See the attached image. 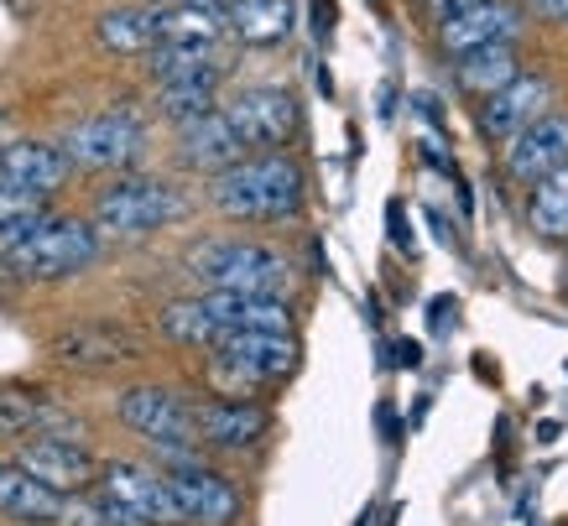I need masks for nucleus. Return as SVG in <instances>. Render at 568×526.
Instances as JSON below:
<instances>
[{
	"instance_id": "f257e3e1",
	"label": "nucleus",
	"mask_w": 568,
	"mask_h": 526,
	"mask_svg": "<svg viewBox=\"0 0 568 526\" xmlns=\"http://www.w3.org/2000/svg\"><path fill=\"white\" fill-rule=\"evenodd\" d=\"M100 251L104 240L89 224V214L79 220V214L42 209V214L0 224V272L17 276V282H32V287H52V282L89 272L100 261Z\"/></svg>"
},
{
	"instance_id": "f03ea898",
	"label": "nucleus",
	"mask_w": 568,
	"mask_h": 526,
	"mask_svg": "<svg viewBox=\"0 0 568 526\" xmlns=\"http://www.w3.org/2000/svg\"><path fill=\"white\" fill-rule=\"evenodd\" d=\"M204 204L220 220H235V224H282L293 214H303L308 178L297 168V156L287 152H245L241 162H230L224 172L209 178Z\"/></svg>"
},
{
	"instance_id": "7ed1b4c3",
	"label": "nucleus",
	"mask_w": 568,
	"mask_h": 526,
	"mask_svg": "<svg viewBox=\"0 0 568 526\" xmlns=\"http://www.w3.org/2000/svg\"><path fill=\"white\" fill-rule=\"evenodd\" d=\"M193 214L189 188L173 178H152V172H121L115 183H104L89 204V224L100 230V240H146L162 235Z\"/></svg>"
},
{
	"instance_id": "20e7f679",
	"label": "nucleus",
	"mask_w": 568,
	"mask_h": 526,
	"mask_svg": "<svg viewBox=\"0 0 568 526\" xmlns=\"http://www.w3.org/2000/svg\"><path fill=\"white\" fill-rule=\"evenodd\" d=\"M189 276L204 292H251V297H287L293 292V261L261 240H204L189 255Z\"/></svg>"
},
{
	"instance_id": "39448f33",
	"label": "nucleus",
	"mask_w": 568,
	"mask_h": 526,
	"mask_svg": "<svg viewBox=\"0 0 568 526\" xmlns=\"http://www.w3.org/2000/svg\"><path fill=\"white\" fill-rule=\"evenodd\" d=\"M63 156H69L73 172H100V178H121V172H136V162L152 146V131H146V115L141 110H100V115L73 120L69 131L58 136Z\"/></svg>"
},
{
	"instance_id": "423d86ee",
	"label": "nucleus",
	"mask_w": 568,
	"mask_h": 526,
	"mask_svg": "<svg viewBox=\"0 0 568 526\" xmlns=\"http://www.w3.org/2000/svg\"><path fill=\"white\" fill-rule=\"evenodd\" d=\"M115 417H121L136 438L152 443V454L162 469L189 464V458H204V448L193 438V402L178 396L173 386H156V381L125 386L121 396H115Z\"/></svg>"
},
{
	"instance_id": "0eeeda50",
	"label": "nucleus",
	"mask_w": 568,
	"mask_h": 526,
	"mask_svg": "<svg viewBox=\"0 0 568 526\" xmlns=\"http://www.w3.org/2000/svg\"><path fill=\"white\" fill-rule=\"evenodd\" d=\"M297 360L303 350L293 334H224L209 344V381L220 396H256V391L287 381Z\"/></svg>"
},
{
	"instance_id": "6e6552de",
	"label": "nucleus",
	"mask_w": 568,
	"mask_h": 526,
	"mask_svg": "<svg viewBox=\"0 0 568 526\" xmlns=\"http://www.w3.org/2000/svg\"><path fill=\"white\" fill-rule=\"evenodd\" d=\"M224 120L235 125L245 152H287L303 131V104L293 89L282 84H251L235 89L230 100H220Z\"/></svg>"
},
{
	"instance_id": "1a4fd4ad",
	"label": "nucleus",
	"mask_w": 568,
	"mask_h": 526,
	"mask_svg": "<svg viewBox=\"0 0 568 526\" xmlns=\"http://www.w3.org/2000/svg\"><path fill=\"white\" fill-rule=\"evenodd\" d=\"M136 355H141V334L125 328L121 318H79L48 340V360L58 371H73V375L121 371Z\"/></svg>"
},
{
	"instance_id": "9d476101",
	"label": "nucleus",
	"mask_w": 568,
	"mask_h": 526,
	"mask_svg": "<svg viewBox=\"0 0 568 526\" xmlns=\"http://www.w3.org/2000/svg\"><path fill=\"white\" fill-rule=\"evenodd\" d=\"M272 433V412L256 396H214L193 402V438L204 454H256Z\"/></svg>"
},
{
	"instance_id": "9b49d317",
	"label": "nucleus",
	"mask_w": 568,
	"mask_h": 526,
	"mask_svg": "<svg viewBox=\"0 0 568 526\" xmlns=\"http://www.w3.org/2000/svg\"><path fill=\"white\" fill-rule=\"evenodd\" d=\"M110 500H121L131 516H141L146 526H183V510H178V495L168 485V469L162 464H141V458H110L100 464V479H94Z\"/></svg>"
},
{
	"instance_id": "f8f14e48",
	"label": "nucleus",
	"mask_w": 568,
	"mask_h": 526,
	"mask_svg": "<svg viewBox=\"0 0 568 526\" xmlns=\"http://www.w3.org/2000/svg\"><path fill=\"white\" fill-rule=\"evenodd\" d=\"M168 485L178 495L183 526H235L245 516V495L230 475H220L209 458H189L168 469Z\"/></svg>"
},
{
	"instance_id": "ddd939ff",
	"label": "nucleus",
	"mask_w": 568,
	"mask_h": 526,
	"mask_svg": "<svg viewBox=\"0 0 568 526\" xmlns=\"http://www.w3.org/2000/svg\"><path fill=\"white\" fill-rule=\"evenodd\" d=\"M17 464L27 475H37L48 490L58 495H73V490H89L100 479V454L84 448L79 438H63V433H27L17 448Z\"/></svg>"
},
{
	"instance_id": "4468645a",
	"label": "nucleus",
	"mask_w": 568,
	"mask_h": 526,
	"mask_svg": "<svg viewBox=\"0 0 568 526\" xmlns=\"http://www.w3.org/2000/svg\"><path fill=\"white\" fill-rule=\"evenodd\" d=\"M521 27H527L521 6H511V0H475L465 11L433 21V37H438V48L448 58H465V52H480V48H511L521 37Z\"/></svg>"
},
{
	"instance_id": "2eb2a0df",
	"label": "nucleus",
	"mask_w": 568,
	"mask_h": 526,
	"mask_svg": "<svg viewBox=\"0 0 568 526\" xmlns=\"http://www.w3.org/2000/svg\"><path fill=\"white\" fill-rule=\"evenodd\" d=\"M209 334H293V303L287 297H251V292H199Z\"/></svg>"
},
{
	"instance_id": "dca6fc26",
	"label": "nucleus",
	"mask_w": 568,
	"mask_h": 526,
	"mask_svg": "<svg viewBox=\"0 0 568 526\" xmlns=\"http://www.w3.org/2000/svg\"><path fill=\"white\" fill-rule=\"evenodd\" d=\"M173 156L183 172L214 178V172H224L230 162H241L245 146H241V136H235V125L224 120V110H209V115H199V120L173 125Z\"/></svg>"
},
{
	"instance_id": "f3484780",
	"label": "nucleus",
	"mask_w": 568,
	"mask_h": 526,
	"mask_svg": "<svg viewBox=\"0 0 568 526\" xmlns=\"http://www.w3.org/2000/svg\"><path fill=\"white\" fill-rule=\"evenodd\" d=\"M558 168H568V115L548 110V115H537L532 125H521L517 136L506 141V172L532 188L537 178H548Z\"/></svg>"
},
{
	"instance_id": "a211bd4d",
	"label": "nucleus",
	"mask_w": 568,
	"mask_h": 526,
	"mask_svg": "<svg viewBox=\"0 0 568 526\" xmlns=\"http://www.w3.org/2000/svg\"><path fill=\"white\" fill-rule=\"evenodd\" d=\"M552 110V84L542 73H527L521 69L511 84H500L496 94H485L480 104V131L490 141H511L521 125H532L537 115Z\"/></svg>"
},
{
	"instance_id": "6ab92c4d",
	"label": "nucleus",
	"mask_w": 568,
	"mask_h": 526,
	"mask_svg": "<svg viewBox=\"0 0 568 526\" xmlns=\"http://www.w3.org/2000/svg\"><path fill=\"white\" fill-rule=\"evenodd\" d=\"M73 168L58 141H11L0 146V183L21 188V193H37V199H58L69 188Z\"/></svg>"
},
{
	"instance_id": "aec40b11",
	"label": "nucleus",
	"mask_w": 568,
	"mask_h": 526,
	"mask_svg": "<svg viewBox=\"0 0 568 526\" xmlns=\"http://www.w3.org/2000/svg\"><path fill=\"white\" fill-rule=\"evenodd\" d=\"M297 27L293 0H224V42L241 48H276Z\"/></svg>"
},
{
	"instance_id": "412c9836",
	"label": "nucleus",
	"mask_w": 568,
	"mask_h": 526,
	"mask_svg": "<svg viewBox=\"0 0 568 526\" xmlns=\"http://www.w3.org/2000/svg\"><path fill=\"white\" fill-rule=\"evenodd\" d=\"M63 495L48 490L37 475H27L17 458H0V516L21 526H52Z\"/></svg>"
},
{
	"instance_id": "4be33fe9",
	"label": "nucleus",
	"mask_w": 568,
	"mask_h": 526,
	"mask_svg": "<svg viewBox=\"0 0 568 526\" xmlns=\"http://www.w3.org/2000/svg\"><path fill=\"white\" fill-rule=\"evenodd\" d=\"M141 63H146V79H152V84H173V79H224V42H156Z\"/></svg>"
},
{
	"instance_id": "5701e85b",
	"label": "nucleus",
	"mask_w": 568,
	"mask_h": 526,
	"mask_svg": "<svg viewBox=\"0 0 568 526\" xmlns=\"http://www.w3.org/2000/svg\"><path fill=\"white\" fill-rule=\"evenodd\" d=\"M94 42L115 58H146L156 48V6L136 0V6H115L94 17Z\"/></svg>"
},
{
	"instance_id": "b1692460",
	"label": "nucleus",
	"mask_w": 568,
	"mask_h": 526,
	"mask_svg": "<svg viewBox=\"0 0 568 526\" xmlns=\"http://www.w3.org/2000/svg\"><path fill=\"white\" fill-rule=\"evenodd\" d=\"M156 42H224V0L156 6Z\"/></svg>"
},
{
	"instance_id": "393cba45",
	"label": "nucleus",
	"mask_w": 568,
	"mask_h": 526,
	"mask_svg": "<svg viewBox=\"0 0 568 526\" xmlns=\"http://www.w3.org/2000/svg\"><path fill=\"white\" fill-rule=\"evenodd\" d=\"M58 417V402H52L48 386H32V381H11L0 386V438H27V433H42Z\"/></svg>"
},
{
	"instance_id": "a878e982",
	"label": "nucleus",
	"mask_w": 568,
	"mask_h": 526,
	"mask_svg": "<svg viewBox=\"0 0 568 526\" xmlns=\"http://www.w3.org/2000/svg\"><path fill=\"white\" fill-rule=\"evenodd\" d=\"M521 73V52L517 42L511 48H480V52H465V58H454V79L465 94H496L500 84H511Z\"/></svg>"
},
{
	"instance_id": "bb28decb",
	"label": "nucleus",
	"mask_w": 568,
	"mask_h": 526,
	"mask_svg": "<svg viewBox=\"0 0 568 526\" xmlns=\"http://www.w3.org/2000/svg\"><path fill=\"white\" fill-rule=\"evenodd\" d=\"M220 89L224 79H173V84H152V104L168 125H183V120L220 110Z\"/></svg>"
},
{
	"instance_id": "cd10ccee",
	"label": "nucleus",
	"mask_w": 568,
	"mask_h": 526,
	"mask_svg": "<svg viewBox=\"0 0 568 526\" xmlns=\"http://www.w3.org/2000/svg\"><path fill=\"white\" fill-rule=\"evenodd\" d=\"M52 526H146V522L131 516L121 500H110L100 485H89V490L63 495V506H58V522Z\"/></svg>"
},
{
	"instance_id": "c85d7f7f",
	"label": "nucleus",
	"mask_w": 568,
	"mask_h": 526,
	"mask_svg": "<svg viewBox=\"0 0 568 526\" xmlns=\"http://www.w3.org/2000/svg\"><path fill=\"white\" fill-rule=\"evenodd\" d=\"M527 220H532L537 235L568 240V168H558V172H548V178H537L532 183Z\"/></svg>"
},
{
	"instance_id": "c756f323",
	"label": "nucleus",
	"mask_w": 568,
	"mask_h": 526,
	"mask_svg": "<svg viewBox=\"0 0 568 526\" xmlns=\"http://www.w3.org/2000/svg\"><path fill=\"white\" fill-rule=\"evenodd\" d=\"M156 334L173 340V344H193V350H209V344H214L199 297H173V303H162V313H156Z\"/></svg>"
},
{
	"instance_id": "7c9ffc66",
	"label": "nucleus",
	"mask_w": 568,
	"mask_h": 526,
	"mask_svg": "<svg viewBox=\"0 0 568 526\" xmlns=\"http://www.w3.org/2000/svg\"><path fill=\"white\" fill-rule=\"evenodd\" d=\"M465 6H475V0H413V11L428 21H444V17H454V11H465Z\"/></svg>"
},
{
	"instance_id": "2f4dec72",
	"label": "nucleus",
	"mask_w": 568,
	"mask_h": 526,
	"mask_svg": "<svg viewBox=\"0 0 568 526\" xmlns=\"http://www.w3.org/2000/svg\"><path fill=\"white\" fill-rule=\"evenodd\" d=\"M537 11H542V17H552L558 27H568V0H537Z\"/></svg>"
},
{
	"instance_id": "473e14b6",
	"label": "nucleus",
	"mask_w": 568,
	"mask_h": 526,
	"mask_svg": "<svg viewBox=\"0 0 568 526\" xmlns=\"http://www.w3.org/2000/svg\"><path fill=\"white\" fill-rule=\"evenodd\" d=\"M146 6H168V0H146Z\"/></svg>"
}]
</instances>
